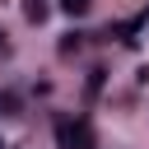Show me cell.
<instances>
[{
    "label": "cell",
    "mask_w": 149,
    "mask_h": 149,
    "mask_svg": "<svg viewBox=\"0 0 149 149\" xmlns=\"http://www.w3.org/2000/svg\"><path fill=\"white\" fill-rule=\"evenodd\" d=\"M47 14H51V0H23V19L28 23H47Z\"/></svg>",
    "instance_id": "7a4b0ae2"
},
{
    "label": "cell",
    "mask_w": 149,
    "mask_h": 149,
    "mask_svg": "<svg viewBox=\"0 0 149 149\" xmlns=\"http://www.w3.org/2000/svg\"><path fill=\"white\" fill-rule=\"evenodd\" d=\"M56 5H61L70 19H79V14H88V5H93V0H56Z\"/></svg>",
    "instance_id": "3957f363"
},
{
    "label": "cell",
    "mask_w": 149,
    "mask_h": 149,
    "mask_svg": "<svg viewBox=\"0 0 149 149\" xmlns=\"http://www.w3.org/2000/svg\"><path fill=\"white\" fill-rule=\"evenodd\" d=\"M70 51H79V33H70V37L61 42V56H70Z\"/></svg>",
    "instance_id": "5b68a950"
},
{
    "label": "cell",
    "mask_w": 149,
    "mask_h": 149,
    "mask_svg": "<svg viewBox=\"0 0 149 149\" xmlns=\"http://www.w3.org/2000/svg\"><path fill=\"white\" fill-rule=\"evenodd\" d=\"M0 149H5V140H0Z\"/></svg>",
    "instance_id": "8992f818"
},
{
    "label": "cell",
    "mask_w": 149,
    "mask_h": 149,
    "mask_svg": "<svg viewBox=\"0 0 149 149\" xmlns=\"http://www.w3.org/2000/svg\"><path fill=\"white\" fill-rule=\"evenodd\" d=\"M0 112H19V93L5 88V93H0Z\"/></svg>",
    "instance_id": "277c9868"
},
{
    "label": "cell",
    "mask_w": 149,
    "mask_h": 149,
    "mask_svg": "<svg viewBox=\"0 0 149 149\" xmlns=\"http://www.w3.org/2000/svg\"><path fill=\"white\" fill-rule=\"evenodd\" d=\"M56 140H61V149H93V126L88 121L70 126V116H61L56 121Z\"/></svg>",
    "instance_id": "6da1fadb"
}]
</instances>
